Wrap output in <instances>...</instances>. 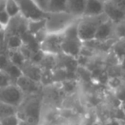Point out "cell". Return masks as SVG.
Returning <instances> with one entry per match:
<instances>
[{"label":"cell","mask_w":125,"mask_h":125,"mask_svg":"<svg viewBox=\"0 0 125 125\" xmlns=\"http://www.w3.org/2000/svg\"><path fill=\"white\" fill-rule=\"evenodd\" d=\"M67 12V0H50L47 13Z\"/></svg>","instance_id":"obj_14"},{"label":"cell","mask_w":125,"mask_h":125,"mask_svg":"<svg viewBox=\"0 0 125 125\" xmlns=\"http://www.w3.org/2000/svg\"><path fill=\"white\" fill-rule=\"evenodd\" d=\"M24 99V94L16 84H10L0 88V101L10 104L15 107H19Z\"/></svg>","instance_id":"obj_6"},{"label":"cell","mask_w":125,"mask_h":125,"mask_svg":"<svg viewBox=\"0 0 125 125\" xmlns=\"http://www.w3.org/2000/svg\"><path fill=\"white\" fill-rule=\"evenodd\" d=\"M5 11L9 14V16L11 17V19L15 17H17L18 16L21 15L19 5L16 2V0H7Z\"/></svg>","instance_id":"obj_16"},{"label":"cell","mask_w":125,"mask_h":125,"mask_svg":"<svg viewBox=\"0 0 125 125\" xmlns=\"http://www.w3.org/2000/svg\"><path fill=\"white\" fill-rule=\"evenodd\" d=\"M20 8L21 16L27 21H39L45 19L47 12L42 10L33 0H16Z\"/></svg>","instance_id":"obj_5"},{"label":"cell","mask_w":125,"mask_h":125,"mask_svg":"<svg viewBox=\"0 0 125 125\" xmlns=\"http://www.w3.org/2000/svg\"><path fill=\"white\" fill-rule=\"evenodd\" d=\"M10 21H11V17L9 16V14L5 10L0 11V24L2 25L4 28L7 27L10 24Z\"/></svg>","instance_id":"obj_23"},{"label":"cell","mask_w":125,"mask_h":125,"mask_svg":"<svg viewBox=\"0 0 125 125\" xmlns=\"http://www.w3.org/2000/svg\"><path fill=\"white\" fill-rule=\"evenodd\" d=\"M78 21L72 23L66 30H65L62 35V53L66 54L67 56L70 57H77L80 55L82 49H83V41L81 40L78 33V28L77 24Z\"/></svg>","instance_id":"obj_1"},{"label":"cell","mask_w":125,"mask_h":125,"mask_svg":"<svg viewBox=\"0 0 125 125\" xmlns=\"http://www.w3.org/2000/svg\"><path fill=\"white\" fill-rule=\"evenodd\" d=\"M18 125H32L30 124L28 122L25 121V120H22V119H20L19 123H18Z\"/></svg>","instance_id":"obj_27"},{"label":"cell","mask_w":125,"mask_h":125,"mask_svg":"<svg viewBox=\"0 0 125 125\" xmlns=\"http://www.w3.org/2000/svg\"><path fill=\"white\" fill-rule=\"evenodd\" d=\"M45 28V19L39 21H28V30L30 33L35 35L41 30Z\"/></svg>","instance_id":"obj_15"},{"label":"cell","mask_w":125,"mask_h":125,"mask_svg":"<svg viewBox=\"0 0 125 125\" xmlns=\"http://www.w3.org/2000/svg\"><path fill=\"white\" fill-rule=\"evenodd\" d=\"M19 121L20 118L17 116V114H14L1 119L0 120V123L2 125H18Z\"/></svg>","instance_id":"obj_21"},{"label":"cell","mask_w":125,"mask_h":125,"mask_svg":"<svg viewBox=\"0 0 125 125\" xmlns=\"http://www.w3.org/2000/svg\"><path fill=\"white\" fill-rule=\"evenodd\" d=\"M14 114H17V107L0 101V120Z\"/></svg>","instance_id":"obj_18"},{"label":"cell","mask_w":125,"mask_h":125,"mask_svg":"<svg viewBox=\"0 0 125 125\" xmlns=\"http://www.w3.org/2000/svg\"><path fill=\"white\" fill-rule=\"evenodd\" d=\"M104 13L108 17V19L111 20L116 24L123 21L125 18V12L116 8L114 4H112L110 2L109 0L104 2Z\"/></svg>","instance_id":"obj_9"},{"label":"cell","mask_w":125,"mask_h":125,"mask_svg":"<svg viewBox=\"0 0 125 125\" xmlns=\"http://www.w3.org/2000/svg\"><path fill=\"white\" fill-rule=\"evenodd\" d=\"M22 39L17 34H12L7 40V47L10 50H17L22 46Z\"/></svg>","instance_id":"obj_19"},{"label":"cell","mask_w":125,"mask_h":125,"mask_svg":"<svg viewBox=\"0 0 125 125\" xmlns=\"http://www.w3.org/2000/svg\"><path fill=\"white\" fill-rule=\"evenodd\" d=\"M6 3H7V0H0V11L5 10Z\"/></svg>","instance_id":"obj_26"},{"label":"cell","mask_w":125,"mask_h":125,"mask_svg":"<svg viewBox=\"0 0 125 125\" xmlns=\"http://www.w3.org/2000/svg\"><path fill=\"white\" fill-rule=\"evenodd\" d=\"M114 49L116 54H119L120 56H123V57H125V38L121 39L116 44Z\"/></svg>","instance_id":"obj_22"},{"label":"cell","mask_w":125,"mask_h":125,"mask_svg":"<svg viewBox=\"0 0 125 125\" xmlns=\"http://www.w3.org/2000/svg\"><path fill=\"white\" fill-rule=\"evenodd\" d=\"M108 20L105 14L96 16H82L79 19L77 28L81 40L84 42L94 40L99 27Z\"/></svg>","instance_id":"obj_2"},{"label":"cell","mask_w":125,"mask_h":125,"mask_svg":"<svg viewBox=\"0 0 125 125\" xmlns=\"http://www.w3.org/2000/svg\"><path fill=\"white\" fill-rule=\"evenodd\" d=\"M80 18L68 12L47 13L45 17V30L47 33H62Z\"/></svg>","instance_id":"obj_3"},{"label":"cell","mask_w":125,"mask_h":125,"mask_svg":"<svg viewBox=\"0 0 125 125\" xmlns=\"http://www.w3.org/2000/svg\"><path fill=\"white\" fill-rule=\"evenodd\" d=\"M40 115V102L37 98L23 99L17 108V116L32 125H38Z\"/></svg>","instance_id":"obj_4"},{"label":"cell","mask_w":125,"mask_h":125,"mask_svg":"<svg viewBox=\"0 0 125 125\" xmlns=\"http://www.w3.org/2000/svg\"><path fill=\"white\" fill-rule=\"evenodd\" d=\"M21 70L22 75L35 81L36 82H39L42 78V70L35 64H33V63L23 64L21 67Z\"/></svg>","instance_id":"obj_13"},{"label":"cell","mask_w":125,"mask_h":125,"mask_svg":"<svg viewBox=\"0 0 125 125\" xmlns=\"http://www.w3.org/2000/svg\"><path fill=\"white\" fill-rule=\"evenodd\" d=\"M104 3L99 0H87L83 16H96L104 14Z\"/></svg>","instance_id":"obj_11"},{"label":"cell","mask_w":125,"mask_h":125,"mask_svg":"<svg viewBox=\"0 0 125 125\" xmlns=\"http://www.w3.org/2000/svg\"><path fill=\"white\" fill-rule=\"evenodd\" d=\"M115 24L116 23L111 21V20H106L99 27L94 40L99 42L110 40L112 37V35L115 34Z\"/></svg>","instance_id":"obj_8"},{"label":"cell","mask_w":125,"mask_h":125,"mask_svg":"<svg viewBox=\"0 0 125 125\" xmlns=\"http://www.w3.org/2000/svg\"><path fill=\"white\" fill-rule=\"evenodd\" d=\"M13 79L4 70H0V88L12 84Z\"/></svg>","instance_id":"obj_20"},{"label":"cell","mask_w":125,"mask_h":125,"mask_svg":"<svg viewBox=\"0 0 125 125\" xmlns=\"http://www.w3.org/2000/svg\"><path fill=\"white\" fill-rule=\"evenodd\" d=\"M0 125H2V124H1V123H0Z\"/></svg>","instance_id":"obj_30"},{"label":"cell","mask_w":125,"mask_h":125,"mask_svg":"<svg viewBox=\"0 0 125 125\" xmlns=\"http://www.w3.org/2000/svg\"><path fill=\"white\" fill-rule=\"evenodd\" d=\"M4 28L2 26V25L0 24V31H2V30H4Z\"/></svg>","instance_id":"obj_28"},{"label":"cell","mask_w":125,"mask_h":125,"mask_svg":"<svg viewBox=\"0 0 125 125\" xmlns=\"http://www.w3.org/2000/svg\"><path fill=\"white\" fill-rule=\"evenodd\" d=\"M63 35L62 33H47L40 42V50L44 53L51 56H57L62 53Z\"/></svg>","instance_id":"obj_7"},{"label":"cell","mask_w":125,"mask_h":125,"mask_svg":"<svg viewBox=\"0 0 125 125\" xmlns=\"http://www.w3.org/2000/svg\"><path fill=\"white\" fill-rule=\"evenodd\" d=\"M99 1H101V2H106V1H107V0H99Z\"/></svg>","instance_id":"obj_29"},{"label":"cell","mask_w":125,"mask_h":125,"mask_svg":"<svg viewBox=\"0 0 125 125\" xmlns=\"http://www.w3.org/2000/svg\"><path fill=\"white\" fill-rule=\"evenodd\" d=\"M6 72L8 73V75L13 79V80H17L21 75H22V72L20 67H18V65L15 64L14 62H8V64L6 65V67L4 69Z\"/></svg>","instance_id":"obj_17"},{"label":"cell","mask_w":125,"mask_h":125,"mask_svg":"<svg viewBox=\"0 0 125 125\" xmlns=\"http://www.w3.org/2000/svg\"><path fill=\"white\" fill-rule=\"evenodd\" d=\"M16 85L18 86L20 89L22 91L23 94H33L38 89V85L35 81L32 80V79L28 78V76L22 75L16 81Z\"/></svg>","instance_id":"obj_10"},{"label":"cell","mask_w":125,"mask_h":125,"mask_svg":"<svg viewBox=\"0 0 125 125\" xmlns=\"http://www.w3.org/2000/svg\"><path fill=\"white\" fill-rule=\"evenodd\" d=\"M116 8L125 12V0H109Z\"/></svg>","instance_id":"obj_25"},{"label":"cell","mask_w":125,"mask_h":125,"mask_svg":"<svg viewBox=\"0 0 125 125\" xmlns=\"http://www.w3.org/2000/svg\"><path fill=\"white\" fill-rule=\"evenodd\" d=\"M87 0H67V12L77 18L83 16Z\"/></svg>","instance_id":"obj_12"},{"label":"cell","mask_w":125,"mask_h":125,"mask_svg":"<svg viewBox=\"0 0 125 125\" xmlns=\"http://www.w3.org/2000/svg\"><path fill=\"white\" fill-rule=\"evenodd\" d=\"M34 3L45 12H47V7H48L49 1L50 0H33Z\"/></svg>","instance_id":"obj_24"}]
</instances>
